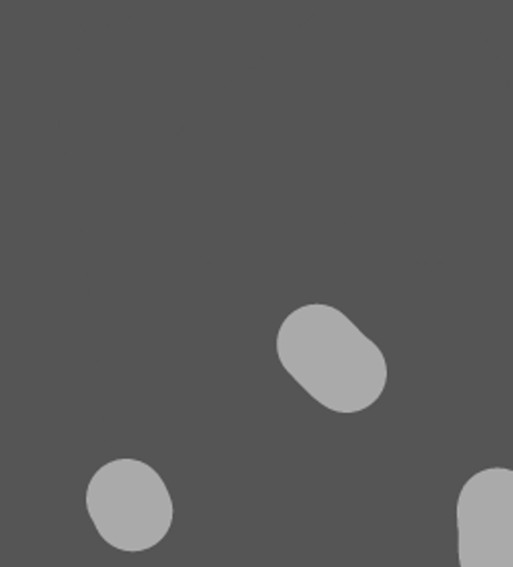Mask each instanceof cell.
Wrapping results in <instances>:
<instances>
[{"instance_id": "cell-1", "label": "cell", "mask_w": 513, "mask_h": 567, "mask_svg": "<svg viewBox=\"0 0 513 567\" xmlns=\"http://www.w3.org/2000/svg\"><path fill=\"white\" fill-rule=\"evenodd\" d=\"M275 349L285 371L325 410H369L388 385L378 343L331 305H304L285 317Z\"/></svg>"}, {"instance_id": "cell-2", "label": "cell", "mask_w": 513, "mask_h": 567, "mask_svg": "<svg viewBox=\"0 0 513 567\" xmlns=\"http://www.w3.org/2000/svg\"><path fill=\"white\" fill-rule=\"evenodd\" d=\"M84 502L101 539L126 554L158 546L175 517L165 480L141 460H113L99 467Z\"/></svg>"}, {"instance_id": "cell-3", "label": "cell", "mask_w": 513, "mask_h": 567, "mask_svg": "<svg viewBox=\"0 0 513 567\" xmlns=\"http://www.w3.org/2000/svg\"><path fill=\"white\" fill-rule=\"evenodd\" d=\"M460 567H513V472L472 475L458 497Z\"/></svg>"}]
</instances>
